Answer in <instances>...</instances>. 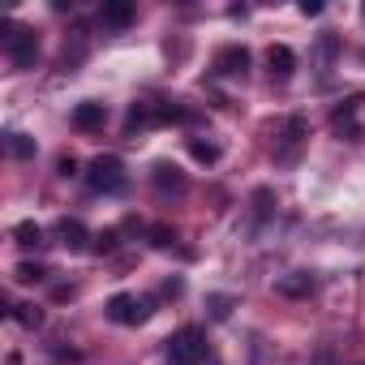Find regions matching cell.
I'll return each instance as SVG.
<instances>
[{
	"instance_id": "cell-1",
	"label": "cell",
	"mask_w": 365,
	"mask_h": 365,
	"mask_svg": "<svg viewBox=\"0 0 365 365\" xmlns=\"http://www.w3.org/2000/svg\"><path fill=\"white\" fill-rule=\"evenodd\" d=\"M86 185L95 194H120L125 190V163L116 155H95L86 168Z\"/></svg>"
},
{
	"instance_id": "cell-2",
	"label": "cell",
	"mask_w": 365,
	"mask_h": 365,
	"mask_svg": "<svg viewBox=\"0 0 365 365\" xmlns=\"http://www.w3.org/2000/svg\"><path fill=\"white\" fill-rule=\"evenodd\" d=\"M207 356V335L198 327H180L172 339H168V361L172 365H198Z\"/></svg>"
},
{
	"instance_id": "cell-3",
	"label": "cell",
	"mask_w": 365,
	"mask_h": 365,
	"mask_svg": "<svg viewBox=\"0 0 365 365\" xmlns=\"http://www.w3.org/2000/svg\"><path fill=\"white\" fill-rule=\"evenodd\" d=\"M9 35H5V52H9V61H14V69H31L35 65V56H39V39H35V31L31 26H5Z\"/></svg>"
},
{
	"instance_id": "cell-4",
	"label": "cell",
	"mask_w": 365,
	"mask_h": 365,
	"mask_svg": "<svg viewBox=\"0 0 365 365\" xmlns=\"http://www.w3.org/2000/svg\"><path fill=\"white\" fill-rule=\"evenodd\" d=\"M108 318L120 322V327H138V322L150 318V301L146 297H133V292H116L108 301Z\"/></svg>"
},
{
	"instance_id": "cell-5",
	"label": "cell",
	"mask_w": 365,
	"mask_h": 365,
	"mask_svg": "<svg viewBox=\"0 0 365 365\" xmlns=\"http://www.w3.org/2000/svg\"><path fill=\"white\" fill-rule=\"evenodd\" d=\"M356 108H361V95H348V99L331 112V133H335V138H348V142H356V138H361Z\"/></svg>"
},
{
	"instance_id": "cell-6",
	"label": "cell",
	"mask_w": 365,
	"mask_h": 365,
	"mask_svg": "<svg viewBox=\"0 0 365 365\" xmlns=\"http://www.w3.org/2000/svg\"><path fill=\"white\" fill-rule=\"evenodd\" d=\"M99 22L108 31H125L133 22V5H129V0H103V5H99Z\"/></svg>"
},
{
	"instance_id": "cell-7",
	"label": "cell",
	"mask_w": 365,
	"mask_h": 365,
	"mask_svg": "<svg viewBox=\"0 0 365 365\" xmlns=\"http://www.w3.org/2000/svg\"><path fill=\"white\" fill-rule=\"evenodd\" d=\"M267 65H271V78H292V69H297V52L288 48V43H271L267 48Z\"/></svg>"
},
{
	"instance_id": "cell-8",
	"label": "cell",
	"mask_w": 365,
	"mask_h": 365,
	"mask_svg": "<svg viewBox=\"0 0 365 365\" xmlns=\"http://www.w3.org/2000/svg\"><path fill=\"white\" fill-rule=\"evenodd\" d=\"M103 120H108V108L103 103H78L73 108V129H82V133L103 129Z\"/></svg>"
},
{
	"instance_id": "cell-9",
	"label": "cell",
	"mask_w": 365,
	"mask_h": 365,
	"mask_svg": "<svg viewBox=\"0 0 365 365\" xmlns=\"http://www.w3.org/2000/svg\"><path fill=\"white\" fill-rule=\"evenodd\" d=\"M56 237H61V245H65V250H73V254H78V250H86V241H91V232H86V224H82V220H61V224H56Z\"/></svg>"
},
{
	"instance_id": "cell-10",
	"label": "cell",
	"mask_w": 365,
	"mask_h": 365,
	"mask_svg": "<svg viewBox=\"0 0 365 365\" xmlns=\"http://www.w3.org/2000/svg\"><path fill=\"white\" fill-rule=\"evenodd\" d=\"M275 292H279V297H297V301H301V297H309V292H314V275H305V271L279 275V279H275Z\"/></svg>"
},
{
	"instance_id": "cell-11",
	"label": "cell",
	"mask_w": 365,
	"mask_h": 365,
	"mask_svg": "<svg viewBox=\"0 0 365 365\" xmlns=\"http://www.w3.org/2000/svg\"><path fill=\"white\" fill-rule=\"evenodd\" d=\"M215 69H220V73H245V69H250V52H245L241 43H232V48H224V52L215 56Z\"/></svg>"
},
{
	"instance_id": "cell-12",
	"label": "cell",
	"mask_w": 365,
	"mask_h": 365,
	"mask_svg": "<svg viewBox=\"0 0 365 365\" xmlns=\"http://www.w3.org/2000/svg\"><path fill=\"white\" fill-rule=\"evenodd\" d=\"M155 120H159V112H155L150 103H133V108H129V116H125V129H129V133H138V129H146V125H155Z\"/></svg>"
},
{
	"instance_id": "cell-13",
	"label": "cell",
	"mask_w": 365,
	"mask_h": 365,
	"mask_svg": "<svg viewBox=\"0 0 365 365\" xmlns=\"http://www.w3.org/2000/svg\"><path fill=\"white\" fill-rule=\"evenodd\" d=\"M155 185H159V190H176V194H180V190H185V176H180L172 163H155Z\"/></svg>"
},
{
	"instance_id": "cell-14",
	"label": "cell",
	"mask_w": 365,
	"mask_h": 365,
	"mask_svg": "<svg viewBox=\"0 0 365 365\" xmlns=\"http://www.w3.org/2000/svg\"><path fill=\"white\" fill-rule=\"evenodd\" d=\"M14 241H18L22 250H39V245H43V228L26 220V224H18V228H14Z\"/></svg>"
},
{
	"instance_id": "cell-15",
	"label": "cell",
	"mask_w": 365,
	"mask_h": 365,
	"mask_svg": "<svg viewBox=\"0 0 365 365\" xmlns=\"http://www.w3.org/2000/svg\"><path fill=\"white\" fill-rule=\"evenodd\" d=\"M9 314H14V318H18V322L26 327V331H35V327L43 322V309H39V305H14Z\"/></svg>"
},
{
	"instance_id": "cell-16",
	"label": "cell",
	"mask_w": 365,
	"mask_h": 365,
	"mask_svg": "<svg viewBox=\"0 0 365 365\" xmlns=\"http://www.w3.org/2000/svg\"><path fill=\"white\" fill-rule=\"evenodd\" d=\"M190 155H194L198 163H215V159H220V146H215V142H198V138H194V142H190Z\"/></svg>"
},
{
	"instance_id": "cell-17",
	"label": "cell",
	"mask_w": 365,
	"mask_h": 365,
	"mask_svg": "<svg viewBox=\"0 0 365 365\" xmlns=\"http://www.w3.org/2000/svg\"><path fill=\"white\" fill-rule=\"evenodd\" d=\"M232 305H237V301H232V297H224V292L207 297V309H211V318H220V322H224V318L232 314Z\"/></svg>"
},
{
	"instance_id": "cell-18",
	"label": "cell",
	"mask_w": 365,
	"mask_h": 365,
	"mask_svg": "<svg viewBox=\"0 0 365 365\" xmlns=\"http://www.w3.org/2000/svg\"><path fill=\"white\" fill-rule=\"evenodd\" d=\"M43 275H48V271H43L39 262H22V267L14 271V279H18V284H39Z\"/></svg>"
},
{
	"instance_id": "cell-19",
	"label": "cell",
	"mask_w": 365,
	"mask_h": 365,
	"mask_svg": "<svg viewBox=\"0 0 365 365\" xmlns=\"http://www.w3.org/2000/svg\"><path fill=\"white\" fill-rule=\"evenodd\" d=\"M301 138H305V116H288V125H284V142L297 146Z\"/></svg>"
},
{
	"instance_id": "cell-20",
	"label": "cell",
	"mask_w": 365,
	"mask_h": 365,
	"mask_svg": "<svg viewBox=\"0 0 365 365\" xmlns=\"http://www.w3.org/2000/svg\"><path fill=\"white\" fill-rule=\"evenodd\" d=\"M9 150H14L18 159H31V155H35V142H31L26 133H9Z\"/></svg>"
},
{
	"instance_id": "cell-21",
	"label": "cell",
	"mask_w": 365,
	"mask_h": 365,
	"mask_svg": "<svg viewBox=\"0 0 365 365\" xmlns=\"http://www.w3.org/2000/svg\"><path fill=\"white\" fill-rule=\"evenodd\" d=\"M172 241H176V232H172L168 224H155V228H150V245H155V250H168Z\"/></svg>"
},
{
	"instance_id": "cell-22",
	"label": "cell",
	"mask_w": 365,
	"mask_h": 365,
	"mask_svg": "<svg viewBox=\"0 0 365 365\" xmlns=\"http://www.w3.org/2000/svg\"><path fill=\"white\" fill-rule=\"evenodd\" d=\"M95 250H99V254H112V250H116V228H103V232L95 237Z\"/></svg>"
},
{
	"instance_id": "cell-23",
	"label": "cell",
	"mask_w": 365,
	"mask_h": 365,
	"mask_svg": "<svg viewBox=\"0 0 365 365\" xmlns=\"http://www.w3.org/2000/svg\"><path fill=\"white\" fill-rule=\"evenodd\" d=\"M56 172H61V176H78V159H73V155H61Z\"/></svg>"
},
{
	"instance_id": "cell-24",
	"label": "cell",
	"mask_w": 365,
	"mask_h": 365,
	"mask_svg": "<svg viewBox=\"0 0 365 365\" xmlns=\"http://www.w3.org/2000/svg\"><path fill=\"white\" fill-rule=\"evenodd\" d=\"M301 14H305V18H318V14H322V0H301Z\"/></svg>"
},
{
	"instance_id": "cell-25",
	"label": "cell",
	"mask_w": 365,
	"mask_h": 365,
	"mask_svg": "<svg viewBox=\"0 0 365 365\" xmlns=\"http://www.w3.org/2000/svg\"><path fill=\"white\" fill-rule=\"evenodd\" d=\"M163 297H180V279H168L163 284Z\"/></svg>"
},
{
	"instance_id": "cell-26",
	"label": "cell",
	"mask_w": 365,
	"mask_h": 365,
	"mask_svg": "<svg viewBox=\"0 0 365 365\" xmlns=\"http://www.w3.org/2000/svg\"><path fill=\"white\" fill-rule=\"evenodd\" d=\"M318 365H331V348H322V352H318Z\"/></svg>"
}]
</instances>
